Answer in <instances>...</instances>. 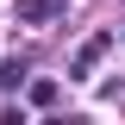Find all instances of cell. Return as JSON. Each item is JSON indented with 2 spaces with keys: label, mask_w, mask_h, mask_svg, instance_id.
<instances>
[{
  "label": "cell",
  "mask_w": 125,
  "mask_h": 125,
  "mask_svg": "<svg viewBox=\"0 0 125 125\" xmlns=\"http://www.w3.org/2000/svg\"><path fill=\"white\" fill-rule=\"evenodd\" d=\"M69 13V0H19V25H50Z\"/></svg>",
  "instance_id": "6da1fadb"
},
{
  "label": "cell",
  "mask_w": 125,
  "mask_h": 125,
  "mask_svg": "<svg viewBox=\"0 0 125 125\" xmlns=\"http://www.w3.org/2000/svg\"><path fill=\"white\" fill-rule=\"evenodd\" d=\"M25 100H31V106H56V100H62V88H56L50 75H38V81H25Z\"/></svg>",
  "instance_id": "3957f363"
},
{
  "label": "cell",
  "mask_w": 125,
  "mask_h": 125,
  "mask_svg": "<svg viewBox=\"0 0 125 125\" xmlns=\"http://www.w3.org/2000/svg\"><path fill=\"white\" fill-rule=\"evenodd\" d=\"M0 88H25V62H19V56L0 62Z\"/></svg>",
  "instance_id": "277c9868"
},
{
  "label": "cell",
  "mask_w": 125,
  "mask_h": 125,
  "mask_svg": "<svg viewBox=\"0 0 125 125\" xmlns=\"http://www.w3.org/2000/svg\"><path fill=\"white\" fill-rule=\"evenodd\" d=\"M106 50H113V31H100V38H88V44H81V56H75V75H88V69H94L100 56H106Z\"/></svg>",
  "instance_id": "7a4b0ae2"
}]
</instances>
